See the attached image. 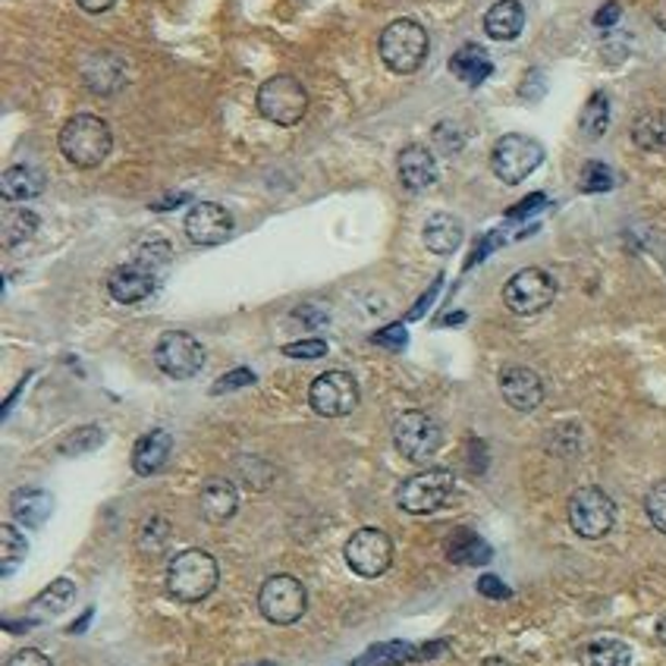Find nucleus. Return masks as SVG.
<instances>
[{"label":"nucleus","instance_id":"f257e3e1","mask_svg":"<svg viewBox=\"0 0 666 666\" xmlns=\"http://www.w3.org/2000/svg\"><path fill=\"white\" fill-rule=\"evenodd\" d=\"M166 591L180 604H198L205 601L218 582H221V566L218 559L201 551V547H186L170 559L166 566Z\"/></svg>","mask_w":666,"mask_h":666},{"label":"nucleus","instance_id":"f03ea898","mask_svg":"<svg viewBox=\"0 0 666 666\" xmlns=\"http://www.w3.org/2000/svg\"><path fill=\"white\" fill-rule=\"evenodd\" d=\"M111 148V126L101 116H95V113H76L60 130V155L73 166H79V170H91V166L104 164Z\"/></svg>","mask_w":666,"mask_h":666},{"label":"nucleus","instance_id":"7ed1b4c3","mask_svg":"<svg viewBox=\"0 0 666 666\" xmlns=\"http://www.w3.org/2000/svg\"><path fill=\"white\" fill-rule=\"evenodd\" d=\"M453 491H456V474L444 466H431V469L409 474L396 488V506L409 516H431L444 509Z\"/></svg>","mask_w":666,"mask_h":666},{"label":"nucleus","instance_id":"20e7f679","mask_svg":"<svg viewBox=\"0 0 666 666\" xmlns=\"http://www.w3.org/2000/svg\"><path fill=\"white\" fill-rule=\"evenodd\" d=\"M378 51L390 73L409 76L428 57V32L416 20H393L378 38Z\"/></svg>","mask_w":666,"mask_h":666},{"label":"nucleus","instance_id":"39448f33","mask_svg":"<svg viewBox=\"0 0 666 666\" xmlns=\"http://www.w3.org/2000/svg\"><path fill=\"white\" fill-rule=\"evenodd\" d=\"M393 444L409 459V462H431L441 446H444V431L434 418L421 409H409L393 421Z\"/></svg>","mask_w":666,"mask_h":666},{"label":"nucleus","instance_id":"423d86ee","mask_svg":"<svg viewBox=\"0 0 666 666\" xmlns=\"http://www.w3.org/2000/svg\"><path fill=\"white\" fill-rule=\"evenodd\" d=\"M258 610L274 626L299 622L308 610L306 584L299 582L296 576H286V572L264 579L261 591H258Z\"/></svg>","mask_w":666,"mask_h":666},{"label":"nucleus","instance_id":"0eeeda50","mask_svg":"<svg viewBox=\"0 0 666 666\" xmlns=\"http://www.w3.org/2000/svg\"><path fill=\"white\" fill-rule=\"evenodd\" d=\"M258 113L268 120V123H278V126H296L308 111V91L306 85L293 76H271L268 83L258 88Z\"/></svg>","mask_w":666,"mask_h":666},{"label":"nucleus","instance_id":"6e6552de","mask_svg":"<svg viewBox=\"0 0 666 666\" xmlns=\"http://www.w3.org/2000/svg\"><path fill=\"white\" fill-rule=\"evenodd\" d=\"M541 161H544L541 141L522 136V133L503 136L491 151V166H494L499 183H506V186H519L526 176H531L541 166Z\"/></svg>","mask_w":666,"mask_h":666},{"label":"nucleus","instance_id":"1a4fd4ad","mask_svg":"<svg viewBox=\"0 0 666 666\" xmlns=\"http://www.w3.org/2000/svg\"><path fill=\"white\" fill-rule=\"evenodd\" d=\"M569 526L584 541H597L616 526V503L601 488H579L569 497Z\"/></svg>","mask_w":666,"mask_h":666},{"label":"nucleus","instance_id":"9d476101","mask_svg":"<svg viewBox=\"0 0 666 666\" xmlns=\"http://www.w3.org/2000/svg\"><path fill=\"white\" fill-rule=\"evenodd\" d=\"M556 299V280L544 268H522L519 274L506 280L503 303L513 314H538Z\"/></svg>","mask_w":666,"mask_h":666},{"label":"nucleus","instance_id":"9b49d317","mask_svg":"<svg viewBox=\"0 0 666 666\" xmlns=\"http://www.w3.org/2000/svg\"><path fill=\"white\" fill-rule=\"evenodd\" d=\"M308 406L324 418H343L359 406V384L349 371H324L308 387Z\"/></svg>","mask_w":666,"mask_h":666},{"label":"nucleus","instance_id":"f8f14e48","mask_svg":"<svg viewBox=\"0 0 666 666\" xmlns=\"http://www.w3.org/2000/svg\"><path fill=\"white\" fill-rule=\"evenodd\" d=\"M155 361L173 381H189L201 371L205 365V346L186 331H166L161 333L158 346H155Z\"/></svg>","mask_w":666,"mask_h":666},{"label":"nucleus","instance_id":"ddd939ff","mask_svg":"<svg viewBox=\"0 0 666 666\" xmlns=\"http://www.w3.org/2000/svg\"><path fill=\"white\" fill-rule=\"evenodd\" d=\"M346 563L361 579H378L384 576L393 563V541L381 528H359L346 541Z\"/></svg>","mask_w":666,"mask_h":666},{"label":"nucleus","instance_id":"4468645a","mask_svg":"<svg viewBox=\"0 0 666 666\" xmlns=\"http://www.w3.org/2000/svg\"><path fill=\"white\" fill-rule=\"evenodd\" d=\"M158 283H161V271L145 264L141 258H133V261L113 268L111 278H108V293L120 306H136L158 289Z\"/></svg>","mask_w":666,"mask_h":666},{"label":"nucleus","instance_id":"2eb2a0df","mask_svg":"<svg viewBox=\"0 0 666 666\" xmlns=\"http://www.w3.org/2000/svg\"><path fill=\"white\" fill-rule=\"evenodd\" d=\"M183 226L195 246H221L233 233V214L218 201H198Z\"/></svg>","mask_w":666,"mask_h":666},{"label":"nucleus","instance_id":"dca6fc26","mask_svg":"<svg viewBox=\"0 0 666 666\" xmlns=\"http://www.w3.org/2000/svg\"><path fill=\"white\" fill-rule=\"evenodd\" d=\"M499 393L506 406H513L516 412H531L544 399V381L538 371H531L526 365H509L499 374Z\"/></svg>","mask_w":666,"mask_h":666},{"label":"nucleus","instance_id":"f3484780","mask_svg":"<svg viewBox=\"0 0 666 666\" xmlns=\"http://www.w3.org/2000/svg\"><path fill=\"white\" fill-rule=\"evenodd\" d=\"M396 170H399V183L409 189V193H424L428 186L437 183V161H434V151L424 148V145H409L399 151L396 158Z\"/></svg>","mask_w":666,"mask_h":666},{"label":"nucleus","instance_id":"a211bd4d","mask_svg":"<svg viewBox=\"0 0 666 666\" xmlns=\"http://www.w3.org/2000/svg\"><path fill=\"white\" fill-rule=\"evenodd\" d=\"M236 509H239V491L233 488V481H226V478L205 481V488L198 494V513L205 522L223 526L236 516Z\"/></svg>","mask_w":666,"mask_h":666},{"label":"nucleus","instance_id":"6ab92c4d","mask_svg":"<svg viewBox=\"0 0 666 666\" xmlns=\"http://www.w3.org/2000/svg\"><path fill=\"white\" fill-rule=\"evenodd\" d=\"M10 513L20 526L45 528L54 516V497L45 488H20L10 497Z\"/></svg>","mask_w":666,"mask_h":666},{"label":"nucleus","instance_id":"aec40b11","mask_svg":"<svg viewBox=\"0 0 666 666\" xmlns=\"http://www.w3.org/2000/svg\"><path fill=\"white\" fill-rule=\"evenodd\" d=\"M170 449H173V437L166 431H161V428L141 434L136 446H133V472L139 474V478L158 474L166 466V459H170Z\"/></svg>","mask_w":666,"mask_h":666},{"label":"nucleus","instance_id":"412c9836","mask_svg":"<svg viewBox=\"0 0 666 666\" xmlns=\"http://www.w3.org/2000/svg\"><path fill=\"white\" fill-rule=\"evenodd\" d=\"M526 28V10L519 0H497L488 13H484V32L494 41H513L519 38Z\"/></svg>","mask_w":666,"mask_h":666},{"label":"nucleus","instance_id":"4be33fe9","mask_svg":"<svg viewBox=\"0 0 666 666\" xmlns=\"http://www.w3.org/2000/svg\"><path fill=\"white\" fill-rule=\"evenodd\" d=\"M462 223L456 221L453 214H431L424 230H421V239L424 246L434 251V255H453V251L462 246Z\"/></svg>","mask_w":666,"mask_h":666},{"label":"nucleus","instance_id":"5701e85b","mask_svg":"<svg viewBox=\"0 0 666 666\" xmlns=\"http://www.w3.org/2000/svg\"><path fill=\"white\" fill-rule=\"evenodd\" d=\"M0 193L7 201H26V198H38L45 193V173L38 166L16 164L10 170H3L0 180Z\"/></svg>","mask_w":666,"mask_h":666},{"label":"nucleus","instance_id":"b1692460","mask_svg":"<svg viewBox=\"0 0 666 666\" xmlns=\"http://www.w3.org/2000/svg\"><path fill=\"white\" fill-rule=\"evenodd\" d=\"M449 70H453L456 79H462L466 85H481L494 73V60L478 45H462L456 54L449 57Z\"/></svg>","mask_w":666,"mask_h":666},{"label":"nucleus","instance_id":"393cba45","mask_svg":"<svg viewBox=\"0 0 666 666\" xmlns=\"http://www.w3.org/2000/svg\"><path fill=\"white\" fill-rule=\"evenodd\" d=\"M409 661H421V648L409 641H384V644L368 648L359 661H353V666H399Z\"/></svg>","mask_w":666,"mask_h":666},{"label":"nucleus","instance_id":"a878e982","mask_svg":"<svg viewBox=\"0 0 666 666\" xmlns=\"http://www.w3.org/2000/svg\"><path fill=\"white\" fill-rule=\"evenodd\" d=\"M446 556H449L453 563H459V566H484V563L491 559V547H488L478 534L459 528V531L449 538Z\"/></svg>","mask_w":666,"mask_h":666},{"label":"nucleus","instance_id":"bb28decb","mask_svg":"<svg viewBox=\"0 0 666 666\" xmlns=\"http://www.w3.org/2000/svg\"><path fill=\"white\" fill-rule=\"evenodd\" d=\"M632 141L639 145L641 151H661V148H666V113H639L636 123H632Z\"/></svg>","mask_w":666,"mask_h":666},{"label":"nucleus","instance_id":"cd10ccee","mask_svg":"<svg viewBox=\"0 0 666 666\" xmlns=\"http://www.w3.org/2000/svg\"><path fill=\"white\" fill-rule=\"evenodd\" d=\"M632 648L619 639H597L584 648L582 666H629Z\"/></svg>","mask_w":666,"mask_h":666},{"label":"nucleus","instance_id":"c85d7f7f","mask_svg":"<svg viewBox=\"0 0 666 666\" xmlns=\"http://www.w3.org/2000/svg\"><path fill=\"white\" fill-rule=\"evenodd\" d=\"M38 214L35 211H28V208H10L7 214H3V246L7 249H16V246H23V243H28L35 233H38Z\"/></svg>","mask_w":666,"mask_h":666},{"label":"nucleus","instance_id":"c756f323","mask_svg":"<svg viewBox=\"0 0 666 666\" xmlns=\"http://www.w3.org/2000/svg\"><path fill=\"white\" fill-rule=\"evenodd\" d=\"M607 126H610V98L604 91H594L582 108L579 130H582L584 139H601L607 133Z\"/></svg>","mask_w":666,"mask_h":666},{"label":"nucleus","instance_id":"7c9ffc66","mask_svg":"<svg viewBox=\"0 0 666 666\" xmlns=\"http://www.w3.org/2000/svg\"><path fill=\"white\" fill-rule=\"evenodd\" d=\"M28 556V541L26 534L16 526H3L0 528V559H3V576L16 572V566Z\"/></svg>","mask_w":666,"mask_h":666},{"label":"nucleus","instance_id":"2f4dec72","mask_svg":"<svg viewBox=\"0 0 666 666\" xmlns=\"http://www.w3.org/2000/svg\"><path fill=\"white\" fill-rule=\"evenodd\" d=\"M73 601H76V584L70 582V579H57V582L48 584V588L35 597V610L57 616V613L66 610Z\"/></svg>","mask_w":666,"mask_h":666},{"label":"nucleus","instance_id":"473e14b6","mask_svg":"<svg viewBox=\"0 0 666 666\" xmlns=\"http://www.w3.org/2000/svg\"><path fill=\"white\" fill-rule=\"evenodd\" d=\"M170 541V526L164 516H148L139 531V551L145 556H161Z\"/></svg>","mask_w":666,"mask_h":666},{"label":"nucleus","instance_id":"72a5a7b5","mask_svg":"<svg viewBox=\"0 0 666 666\" xmlns=\"http://www.w3.org/2000/svg\"><path fill=\"white\" fill-rule=\"evenodd\" d=\"M101 444H104V431L98 424H85L60 444V453L63 456H83V453H95Z\"/></svg>","mask_w":666,"mask_h":666},{"label":"nucleus","instance_id":"f704fd0d","mask_svg":"<svg viewBox=\"0 0 666 666\" xmlns=\"http://www.w3.org/2000/svg\"><path fill=\"white\" fill-rule=\"evenodd\" d=\"M644 513L651 519V526L657 528L661 534H666V481H657L648 497H644Z\"/></svg>","mask_w":666,"mask_h":666},{"label":"nucleus","instance_id":"c9c22d12","mask_svg":"<svg viewBox=\"0 0 666 666\" xmlns=\"http://www.w3.org/2000/svg\"><path fill=\"white\" fill-rule=\"evenodd\" d=\"M582 193H607L613 189V176L610 166L601 164V161H588L582 170Z\"/></svg>","mask_w":666,"mask_h":666},{"label":"nucleus","instance_id":"e433bc0d","mask_svg":"<svg viewBox=\"0 0 666 666\" xmlns=\"http://www.w3.org/2000/svg\"><path fill=\"white\" fill-rule=\"evenodd\" d=\"M258 378H255V371L251 368H233V371H226L221 381L211 387V393L214 396H221V393H230V390H243V387H251Z\"/></svg>","mask_w":666,"mask_h":666},{"label":"nucleus","instance_id":"4c0bfd02","mask_svg":"<svg viewBox=\"0 0 666 666\" xmlns=\"http://www.w3.org/2000/svg\"><path fill=\"white\" fill-rule=\"evenodd\" d=\"M324 353H328L324 340H299V343L283 346V356H289V359H321Z\"/></svg>","mask_w":666,"mask_h":666},{"label":"nucleus","instance_id":"58836bf2","mask_svg":"<svg viewBox=\"0 0 666 666\" xmlns=\"http://www.w3.org/2000/svg\"><path fill=\"white\" fill-rule=\"evenodd\" d=\"M374 343H381V346H387V349H403L406 346V328L403 324H390V328H384V331H378L374 336H371Z\"/></svg>","mask_w":666,"mask_h":666},{"label":"nucleus","instance_id":"ea45409f","mask_svg":"<svg viewBox=\"0 0 666 666\" xmlns=\"http://www.w3.org/2000/svg\"><path fill=\"white\" fill-rule=\"evenodd\" d=\"M7 666H54V664H51V657L41 654L38 648H23V651H16V654L7 661Z\"/></svg>","mask_w":666,"mask_h":666},{"label":"nucleus","instance_id":"a19ab883","mask_svg":"<svg viewBox=\"0 0 666 666\" xmlns=\"http://www.w3.org/2000/svg\"><path fill=\"white\" fill-rule=\"evenodd\" d=\"M478 591H481L484 597H494V601H506V597H509V588L499 582L497 576H481V579H478Z\"/></svg>","mask_w":666,"mask_h":666},{"label":"nucleus","instance_id":"79ce46f5","mask_svg":"<svg viewBox=\"0 0 666 666\" xmlns=\"http://www.w3.org/2000/svg\"><path fill=\"white\" fill-rule=\"evenodd\" d=\"M619 16H622V7L616 3V0H610V3H604L597 13H594V26L597 28H610L619 23Z\"/></svg>","mask_w":666,"mask_h":666},{"label":"nucleus","instance_id":"37998d69","mask_svg":"<svg viewBox=\"0 0 666 666\" xmlns=\"http://www.w3.org/2000/svg\"><path fill=\"white\" fill-rule=\"evenodd\" d=\"M541 205H544V195H541V193L528 195V201H522L519 208H513V211H509V218H522V214L534 211V208H541Z\"/></svg>","mask_w":666,"mask_h":666},{"label":"nucleus","instance_id":"c03bdc74","mask_svg":"<svg viewBox=\"0 0 666 666\" xmlns=\"http://www.w3.org/2000/svg\"><path fill=\"white\" fill-rule=\"evenodd\" d=\"M79 7H83L85 13H104V10H111L116 0H76Z\"/></svg>","mask_w":666,"mask_h":666},{"label":"nucleus","instance_id":"a18cd8bd","mask_svg":"<svg viewBox=\"0 0 666 666\" xmlns=\"http://www.w3.org/2000/svg\"><path fill=\"white\" fill-rule=\"evenodd\" d=\"M186 198H189V195H170L166 201H158L155 208H158V211H164V208H173V205H183Z\"/></svg>","mask_w":666,"mask_h":666},{"label":"nucleus","instance_id":"49530a36","mask_svg":"<svg viewBox=\"0 0 666 666\" xmlns=\"http://www.w3.org/2000/svg\"><path fill=\"white\" fill-rule=\"evenodd\" d=\"M657 639H661L666 644V613H664V616H661V619H657Z\"/></svg>","mask_w":666,"mask_h":666}]
</instances>
